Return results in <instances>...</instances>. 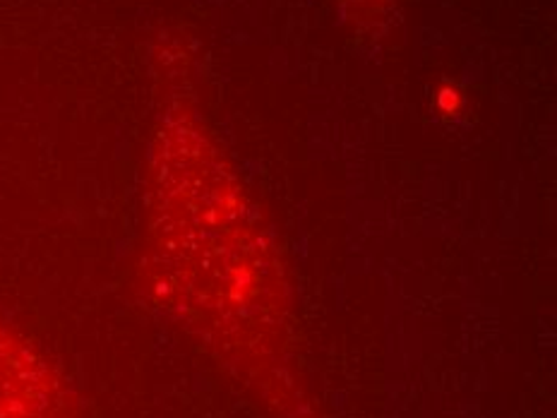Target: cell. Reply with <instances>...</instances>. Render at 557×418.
Returning <instances> with one entry per match:
<instances>
[{
  "label": "cell",
  "instance_id": "1",
  "mask_svg": "<svg viewBox=\"0 0 557 418\" xmlns=\"http://www.w3.org/2000/svg\"><path fill=\"white\" fill-rule=\"evenodd\" d=\"M0 418H63L61 388L41 358L0 324Z\"/></svg>",
  "mask_w": 557,
  "mask_h": 418
}]
</instances>
